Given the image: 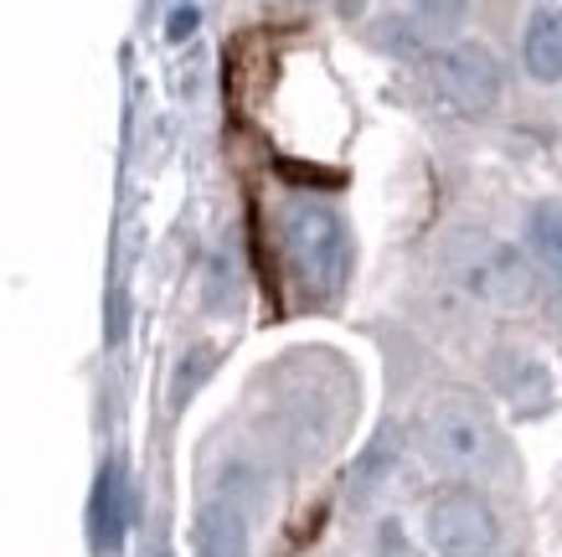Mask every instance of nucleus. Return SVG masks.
Returning a JSON list of instances; mask_svg holds the SVG:
<instances>
[{"label": "nucleus", "instance_id": "nucleus-1", "mask_svg": "<svg viewBox=\"0 0 562 557\" xmlns=\"http://www.w3.org/2000/svg\"><path fill=\"white\" fill-rule=\"evenodd\" d=\"M424 434H428V455L454 475L485 470L495 459V444H501L495 439L491 413H485L470 392H449V398H439V403L428 408Z\"/></svg>", "mask_w": 562, "mask_h": 557}, {"label": "nucleus", "instance_id": "nucleus-2", "mask_svg": "<svg viewBox=\"0 0 562 557\" xmlns=\"http://www.w3.org/2000/svg\"><path fill=\"white\" fill-rule=\"evenodd\" d=\"M424 537L434 557H495L501 547V522H495L491 501L470 486H454L434 495L424 516Z\"/></svg>", "mask_w": 562, "mask_h": 557}, {"label": "nucleus", "instance_id": "nucleus-3", "mask_svg": "<svg viewBox=\"0 0 562 557\" xmlns=\"http://www.w3.org/2000/svg\"><path fill=\"white\" fill-rule=\"evenodd\" d=\"M284 243H290V258L300 279H305L315 294H336L346 279V227L330 207L300 202L290 207L284 218Z\"/></svg>", "mask_w": 562, "mask_h": 557}, {"label": "nucleus", "instance_id": "nucleus-4", "mask_svg": "<svg viewBox=\"0 0 562 557\" xmlns=\"http://www.w3.org/2000/svg\"><path fill=\"white\" fill-rule=\"evenodd\" d=\"M439 68V93L460 114L480 119L491 114L495 103H501V63H495L491 47H480V42H460V47H449L434 63Z\"/></svg>", "mask_w": 562, "mask_h": 557}, {"label": "nucleus", "instance_id": "nucleus-5", "mask_svg": "<svg viewBox=\"0 0 562 557\" xmlns=\"http://www.w3.org/2000/svg\"><path fill=\"white\" fill-rule=\"evenodd\" d=\"M464 285L475 289L485 304H501V310H516V304L531 300L527 258L506 248V243H485V237H475V258L464 264Z\"/></svg>", "mask_w": 562, "mask_h": 557}, {"label": "nucleus", "instance_id": "nucleus-6", "mask_svg": "<svg viewBox=\"0 0 562 557\" xmlns=\"http://www.w3.org/2000/svg\"><path fill=\"white\" fill-rule=\"evenodd\" d=\"M491 382L506 403L521 413V419H537L552 408V371L527 352H501L491 361Z\"/></svg>", "mask_w": 562, "mask_h": 557}, {"label": "nucleus", "instance_id": "nucleus-7", "mask_svg": "<svg viewBox=\"0 0 562 557\" xmlns=\"http://www.w3.org/2000/svg\"><path fill=\"white\" fill-rule=\"evenodd\" d=\"M124 526H130V486H124L120 465H103L99 486H93V542H99V553H120Z\"/></svg>", "mask_w": 562, "mask_h": 557}, {"label": "nucleus", "instance_id": "nucleus-8", "mask_svg": "<svg viewBox=\"0 0 562 557\" xmlns=\"http://www.w3.org/2000/svg\"><path fill=\"white\" fill-rule=\"evenodd\" d=\"M196 557H248V522L233 501H212L196 516Z\"/></svg>", "mask_w": 562, "mask_h": 557}, {"label": "nucleus", "instance_id": "nucleus-9", "mask_svg": "<svg viewBox=\"0 0 562 557\" xmlns=\"http://www.w3.org/2000/svg\"><path fill=\"white\" fill-rule=\"evenodd\" d=\"M521 63L537 83H558L562 78V11H537L521 42Z\"/></svg>", "mask_w": 562, "mask_h": 557}, {"label": "nucleus", "instance_id": "nucleus-10", "mask_svg": "<svg viewBox=\"0 0 562 557\" xmlns=\"http://www.w3.org/2000/svg\"><path fill=\"white\" fill-rule=\"evenodd\" d=\"M531 248H537L547 269L562 279V202H542L531 212Z\"/></svg>", "mask_w": 562, "mask_h": 557}, {"label": "nucleus", "instance_id": "nucleus-11", "mask_svg": "<svg viewBox=\"0 0 562 557\" xmlns=\"http://www.w3.org/2000/svg\"><path fill=\"white\" fill-rule=\"evenodd\" d=\"M212 367H217V352H212V346H196V352L181 361V371H176V403H187L191 392L206 382V371Z\"/></svg>", "mask_w": 562, "mask_h": 557}, {"label": "nucleus", "instance_id": "nucleus-12", "mask_svg": "<svg viewBox=\"0 0 562 557\" xmlns=\"http://www.w3.org/2000/svg\"><path fill=\"white\" fill-rule=\"evenodd\" d=\"M196 16H202L196 5H176V11H171V26H166V36H171V42L191 36V32H196Z\"/></svg>", "mask_w": 562, "mask_h": 557}]
</instances>
